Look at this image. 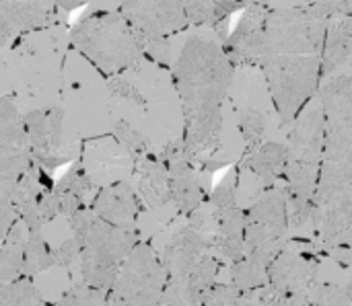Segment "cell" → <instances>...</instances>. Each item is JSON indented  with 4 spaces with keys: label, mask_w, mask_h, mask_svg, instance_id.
Listing matches in <instances>:
<instances>
[{
    "label": "cell",
    "mask_w": 352,
    "mask_h": 306,
    "mask_svg": "<svg viewBox=\"0 0 352 306\" xmlns=\"http://www.w3.org/2000/svg\"><path fill=\"white\" fill-rule=\"evenodd\" d=\"M25 239H27V231L16 220V224L8 231V235L0 245V286L23 278Z\"/></svg>",
    "instance_id": "d4e9b609"
},
{
    "label": "cell",
    "mask_w": 352,
    "mask_h": 306,
    "mask_svg": "<svg viewBox=\"0 0 352 306\" xmlns=\"http://www.w3.org/2000/svg\"><path fill=\"white\" fill-rule=\"evenodd\" d=\"M237 175L229 173L208 196L206 208L212 218V251L221 261L235 263L243 257V212L237 206Z\"/></svg>",
    "instance_id": "5bb4252c"
},
{
    "label": "cell",
    "mask_w": 352,
    "mask_h": 306,
    "mask_svg": "<svg viewBox=\"0 0 352 306\" xmlns=\"http://www.w3.org/2000/svg\"><path fill=\"white\" fill-rule=\"evenodd\" d=\"M91 191H93V179H91L85 163H80V161L72 163L70 169L52 187L60 216L70 218L72 214L89 208Z\"/></svg>",
    "instance_id": "7402d4cb"
},
{
    "label": "cell",
    "mask_w": 352,
    "mask_h": 306,
    "mask_svg": "<svg viewBox=\"0 0 352 306\" xmlns=\"http://www.w3.org/2000/svg\"><path fill=\"white\" fill-rule=\"evenodd\" d=\"M144 204L138 191L128 181H116L99 189L91 200L89 210L103 222L118 228H136V220Z\"/></svg>",
    "instance_id": "ffe728a7"
},
{
    "label": "cell",
    "mask_w": 352,
    "mask_h": 306,
    "mask_svg": "<svg viewBox=\"0 0 352 306\" xmlns=\"http://www.w3.org/2000/svg\"><path fill=\"white\" fill-rule=\"evenodd\" d=\"M316 0H266V6L270 10H280V8H305L314 6Z\"/></svg>",
    "instance_id": "e575fe53"
},
{
    "label": "cell",
    "mask_w": 352,
    "mask_h": 306,
    "mask_svg": "<svg viewBox=\"0 0 352 306\" xmlns=\"http://www.w3.org/2000/svg\"><path fill=\"white\" fill-rule=\"evenodd\" d=\"M287 163L283 189L289 204V228L309 224L314 193L324 161V109L316 95L285 132Z\"/></svg>",
    "instance_id": "5b68a950"
},
{
    "label": "cell",
    "mask_w": 352,
    "mask_h": 306,
    "mask_svg": "<svg viewBox=\"0 0 352 306\" xmlns=\"http://www.w3.org/2000/svg\"><path fill=\"white\" fill-rule=\"evenodd\" d=\"M70 47L82 54L105 78L128 70L144 58L138 33L120 10L85 12L70 25Z\"/></svg>",
    "instance_id": "ba28073f"
},
{
    "label": "cell",
    "mask_w": 352,
    "mask_h": 306,
    "mask_svg": "<svg viewBox=\"0 0 352 306\" xmlns=\"http://www.w3.org/2000/svg\"><path fill=\"white\" fill-rule=\"evenodd\" d=\"M318 97L324 109V158L352 165V74L324 80Z\"/></svg>",
    "instance_id": "4fadbf2b"
},
{
    "label": "cell",
    "mask_w": 352,
    "mask_h": 306,
    "mask_svg": "<svg viewBox=\"0 0 352 306\" xmlns=\"http://www.w3.org/2000/svg\"><path fill=\"white\" fill-rule=\"evenodd\" d=\"M167 280L169 276L161 255L140 241L130 251L116 276V282L107 290L105 306H159Z\"/></svg>",
    "instance_id": "30bf717a"
},
{
    "label": "cell",
    "mask_w": 352,
    "mask_h": 306,
    "mask_svg": "<svg viewBox=\"0 0 352 306\" xmlns=\"http://www.w3.org/2000/svg\"><path fill=\"white\" fill-rule=\"evenodd\" d=\"M56 266L54 249L47 245L41 231H29L25 239V261H23V278L33 280V276Z\"/></svg>",
    "instance_id": "484cf974"
},
{
    "label": "cell",
    "mask_w": 352,
    "mask_h": 306,
    "mask_svg": "<svg viewBox=\"0 0 352 306\" xmlns=\"http://www.w3.org/2000/svg\"><path fill=\"white\" fill-rule=\"evenodd\" d=\"M344 294H346V301H349V305H352V282L344 288Z\"/></svg>",
    "instance_id": "d590c367"
},
{
    "label": "cell",
    "mask_w": 352,
    "mask_h": 306,
    "mask_svg": "<svg viewBox=\"0 0 352 306\" xmlns=\"http://www.w3.org/2000/svg\"><path fill=\"white\" fill-rule=\"evenodd\" d=\"M309 224L322 251L332 259L352 251V165L322 161Z\"/></svg>",
    "instance_id": "9c48e42d"
},
{
    "label": "cell",
    "mask_w": 352,
    "mask_h": 306,
    "mask_svg": "<svg viewBox=\"0 0 352 306\" xmlns=\"http://www.w3.org/2000/svg\"><path fill=\"white\" fill-rule=\"evenodd\" d=\"M285 163H287L285 140L270 138L262 142L260 146L252 148L250 152H243L241 169L256 175L264 183V187H272V185H278V181H283Z\"/></svg>",
    "instance_id": "603a6c76"
},
{
    "label": "cell",
    "mask_w": 352,
    "mask_h": 306,
    "mask_svg": "<svg viewBox=\"0 0 352 306\" xmlns=\"http://www.w3.org/2000/svg\"><path fill=\"white\" fill-rule=\"evenodd\" d=\"M0 306H47L37 288L33 286V280L19 278L10 284L0 286Z\"/></svg>",
    "instance_id": "4316f807"
},
{
    "label": "cell",
    "mask_w": 352,
    "mask_h": 306,
    "mask_svg": "<svg viewBox=\"0 0 352 306\" xmlns=\"http://www.w3.org/2000/svg\"><path fill=\"white\" fill-rule=\"evenodd\" d=\"M198 306H256L252 296L241 294L231 284H214Z\"/></svg>",
    "instance_id": "f1b7e54d"
},
{
    "label": "cell",
    "mask_w": 352,
    "mask_h": 306,
    "mask_svg": "<svg viewBox=\"0 0 352 306\" xmlns=\"http://www.w3.org/2000/svg\"><path fill=\"white\" fill-rule=\"evenodd\" d=\"M314 8H318L326 19L352 16V0H316Z\"/></svg>",
    "instance_id": "d6a6232c"
},
{
    "label": "cell",
    "mask_w": 352,
    "mask_h": 306,
    "mask_svg": "<svg viewBox=\"0 0 352 306\" xmlns=\"http://www.w3.org/2000/svg\"><path fill=\"white\" fill-rule=\"evenodd\" d=\"M268 12L270 8L266 4H250L243 8L225 41V51L233 66H258Z\"/></svg>",
    "instance_id": "ac0fdd59"
},
{
    "label": "cell",
    "mask_w": 352,
    "mask_h": 306,
    "mask_svg": "<svg viewBox=\"0 0 352 306\" xmlns=\"http://www.w3.org/2000/svg\"><path fill=\"white\" fill-rule=\"evenodd\" d=\"M105 296L107 292L78 282L66 292H62L52 306H105Z\"/></svg>",
    "instance_id": "83f0119b"
},
{
    "label": "cell",
    "mask_w": 352,
    "mask_h": 306,
    "mask_svg": "<svg viewBox=\"0 0 352 306\" xmlns=\"http://www.w3.org/2000/svg\"><path fill=\"white\" fill-rule=\"evenodd\" d=\"M78 243L72 239V237H68V239H64L56 249H54V259H56V266H60V268H66V270H70L72 266H76L78 263Z\"/></svg>",
    "instance_id": "4dcf8cb0"
},
{
    "label": "cell",
    "mask_w": 352,
    "mask_h": 306,
    "mask_svg": "<svg viewBox=\"0 0 352 306\" xmlns=\"http://www.w3.org/2000/svg\"><path fill=\"white\" fill-rule=\"evenodd\" d=\"M70 49V25H50L6 45L12 97L21 113L60 103L62 70Z\"/></svg>",
    "instance_id": "3957f363"
},
{
    "label": "cell",
    "mask_w": 352,
    "mask_h": 306,
    "mask_svg": "<svg viewBox=\"0 0 352 306\" xmlns=\"http://www.w3.org/2000/svg\"><path fill=\"white\" fill-rule=\"evenodd\" d=\"M342 74H352V16L328 19L324 37L322 82Z\"/></svg>",
    "instance_id": "44dd1931"
},
{
    "label": "cell",
    "mask_w": 352,
    "mask_h": 306,
    "mask_svg": "<svg viewBox=\"0 0 352 306\" xmlns=\"http://www.w3.org/2000/svg\"><path fill=\"white\" fill-rule=\"evenodd\" d=\"M239 8L243 10L241 0H122L120 4V12L142 43L196 27H217Z\"/></svg>",
    "instance_id": "52a82bcc"
},
{
    "label": "cell",
    "mask_w": 352,
    "mask_h": 306,
    "mask_svg": "<svg viewBox=\"0 0 352 306\" xmlns=\"http://www.w3.org/2000/svg\"><path fill=\"white\" fill-rule=\"evenodd\" d=\"M14 224H16V214H14V208H12L10 193L0 187V243L4 241V237L8 235V231Z\"/></svg>",
    "instance_id": "1f68e13d"
},
{
    "label": "cell",
    "mask_w": 352,
    "mask_h": 306,
    "mask_svg": "<svg viewBox=\"0 0 352 306\" xmlns=\"http://www.w3.org/2000/svg\"><path fill=\"white\" fill-rule=\"evenodd\" d=\"M318 253L305 249L283 247L276 257L270 261L266 270L268 286L278 290L285 296H297L307 292L314 284H318Z\"/></svg>",
    "instance_id": "e0dca14e"
},
{
    "label": "cell",
    "mask_w": 352,
    "mask_h": 306,
    "mask_svg": "<svg viewBox=\"0 0 352 306\" xmlns=\"http://www.w3.org/2000/svg\"><path fill=\"white\" fill-rule=\"evenodd\" d=\"M289 233V204L285 189L266 187L260 200L243 212V245L248 257L270 266Z\"/></svg>",
    "instance_id": "8fae6325"
},
{
    "label": "cell",
    "mask_w": 352,
    "mask_h": 306,
    "mask_svg": "<svg viewBox=\"0 0 352 306\" xmlns=\"http://www.w3.org/2000/svg\"><path fill=\"white\" fill-rule=\"evenodd\" d=\"M68 123L70 121L60 103L23 113L31 158L50 173L74 156V144L68 140Z\"/></svg>",
    "instance_id": "7c38bea8"
},
{
    "label": "cell",
    "mask_w": 352,
    "mask_h": 306,
    "mask_svg": "<svg viewBox=\"0 0 352 306\" xmlns=\"http://www.w3.org/2000/svg\"><path fill=\"white\" fill-rule=\"evenodd\" d=\"M212 251V237L194 228L192 224H184L175 231V235L165 245L161 261L167 270L169 280L177 282L179 286L194 270V266Z\"/></svg>",
    "instance_id": "d6986e66"
},
{
    "label": "cell",
    "mask_w": 352,
    "mask_h": 306,
    "mask_svg": "<svg viewBox=\"0 0 352 306\" xmlns=\"http://www.w3.org/2000/svg\"><path fill=\"white\" fill-rule=\"evenodd\" d=\"M122 0H56L58 10L70 14L72 10L87 8L85 12H116L120 10Z\"/></svg>",
    "instance_id": "f546056e"
},
{
    "label": "cell",
    "mask_w": 352,
    "mask_h": 306,
    "mask_svg": "<svg viewBox=\"0 0 352 306\" xmlns=\"http://www.w3.org/2000/svg\"><path fill=\"white\" fill-rule=\"evenodd\" d=\"M229 21L177 33V56L171 66L184 113V150L200 173L214 171L223 148L225 107L233 80V64L225 51Z\"/></svg>",
    "instance_id": "6da1fadb"
},
{
    "label": "cell",
    "mask_w": 352,
    "mask_h": 306,
    "mask_svg": "<svg viewBox=\"0 0 352 306\" xmlns=\"http://www.w3.org/2000/svg\"><path fill=\"white\" fill-rule=\"evenodd\" d=\"M136 179H138V196L144 206L148 208H161L169 204V185H167V167L157 156H144L134 163Z\"/></svg>",
    "instance_id": "cb8c5ba5"
},
{
    "label": "cell",
    "mask_w": 352,
    "mask_h": 306,
    "mask_svg": "<svg viewBox=\"0 0 352 306\" xmlns=\"http://www.w3.org/2000/svg\"><path fill=\"white\" fill-rule=\"evenodd\" d=\"M70 237L78 243V274L80 282L107 292L116 276L140 243L136 228H118L97 218L89 208L68 218Z\"/></svg>",
    "instance_id": "8992f818"
},
{
    "label": "cell",
    "mask_w": 352,
    "mask_h": 306,
    "mask_svg": "<svg viewBox=\"0 0 352 306\" xmlns=\"http://www.w3.org/2000/svg\"><path fill=\"white\" fill-rule=\"evenodd\" d=\"M31 163L23 113L12 95L0 97V187L12 193Z\"/></svg>",
    "instance_id": "9a60e30c"
},
{
    "label": "cell",
    "mask_w": 352,
    "mask_h": 306,
    "mask_svg": "<svg viewBox=\"0 0 352 306\" xmlns=\"http://www.w3.org/2000/svg\"><path fill=\"white\" fill-rule=\"evenodd\" d=\"M159 306H188L186 298H184V290L177 282L167 280V288L163 292V298H161Z\"/></svg>",
    "instance_id": "836d02e7"
},
{
    "label": "cell",
    "mask_w": 352,
    "mask_h": 306,
    "mask_svg": "<svg viewBox=\"0 0 352 306\" xmlns=\"http://www.w3.org/2000/svg\"><path fill=\"white\" fill-rule=\"evenodd\" d=\"M70 14L58 10L56 0H0V47L19 35L50 25H70Z\"/></svg>",
    "instance_id": "2e32d148"
},
{
    "label": "cell",
    "mask_w": 352,
    "mask_h": 306,
    "mask_svg": "<svg viewBox=\"0 0 352 306\" xmlns=\"http://www.w3.org/2000/svg\"><path fill=\"white\" fill-rule=\"evenodd\" d=\"M111 115L140 130L148 121L163 130L167 142L184 136L182 103L173 84L171 70L140 58L128 70L107 78Z\"/></svg>",
    "instance_id": "277c9868"
},
{
    "label": "cell",
    "mask_w": 352,
    "mask_h": 306,
    "mask_svg": "<svg viewBox=\"0 0 352 306\" xmlns=\"http://www.w3.org/2000/svg\"><path fill=\"white\" fill-rule=\"evenodd\" d=\"M326 27L328 19L314 6L268 12L258 68L283 132L320 91Z\"/></svg>",
    "instance_id": "7a4b0ae2"
}]
</instances>
